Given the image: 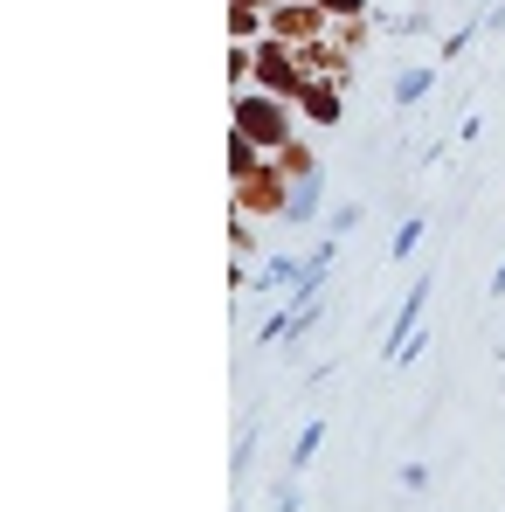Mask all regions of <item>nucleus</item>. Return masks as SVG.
I'll return each instance as SVG.
<instances>
[{"instance_id":"obj_6","label":"nucleus","mask_w":505,"mask_h":512,"mask_svg":"<svg viewBox=\"0 0 505 512\" xmlns=\"http://www.w3.org/2000/svg\"><path fill=\"white\" fill-rule=\"evenodd\" d=\"M298 277H305V256L277 250V256H263V263L250 270V284H243V291H291Z\"/></svg>"},{"instance_id":"obj_16","label":"nucleus","mask_w":505,"mask_h":512,"mask_svg":"<svg viewBox=\"0 0 505 512\" xmlns=\"http://www.w3.org/2000/svg\"><path fill=\"white\" fill-rule=\"evenodd\" d=\"M229 243H236V270H250V256H256V229H250V215H236V222H229Z\"/></svg>"},{"instance_id":"obj_12","label":"nucleus","mask_w":505,"mask_h":512,"mask_svg":"<svg viewBox=\"0 0 505 512\" xmlns=\"http://www.w3.org/2000/svg\"><path fill=\"white\" fill-rule=\"evenodd\" d=\"M422 236H429V215H409L402 229H395V243H388V263H409L422 250Z\"/></svg>"},{"instance_id":"obj_4","label":"nucleus","mask_w":505,"mask_h":512,"mask_svg":"<svg viewBox=\"0 0 505 512\" xmlns=\"http://www.w3.org/2000/svg\"><path fill=\"white\" fill-rule=\"evenodd\" d=\"M333 21H326V7L319 0H284V7H270V35L277 42H291V49H305V42H319Z\"/></svg>"},{"instance_id":"obj_20","label":"nucleus","mask_w":505,"mask_h":512,"mask_svg":"<svg viewBox=\"0 0 505 512\" xmlns=\"http://www.w3.org/2000/svg\"><path fill=\"white\" fill-rule=\"evenodd\" d=\"M229 7H263V14H270V7H284V0H229Z\"/></svg>"},{"instance_id":"obj_10","label":"nucleus","mask_w":505,"mask_h":512,"mask_svg":"<svg viewBox=\"0 0 505 512\" xmlns=\"http://www.w3.org/2000/svg\"><path fill=\"white\" fill-rule=\"evenodd\" d=\"M319 194H326L319 180H298V187H291V208H284V222H291V229H305V222H319Z\"/></svg>"},{"instance_id":"obj_7","label":"nucleus","mask_w":505,"mask_h":512,"mask_svg":"<svg viewBox=\"0 0 505 512\" xmlns=\"http://www.w3.org/2000/svg\"><path fill=\"white\" fill-rule=\"evenodd\" d=\"M270 160H277V173H284L291 187H298V180H319V153H312V139H291V146L270 153Z\"/></svg>"},{"instance_id":"obj_17","label":"nucleus","mask_w":505,"mask_h":512,"mask_svg":"<svg viewBox=\"0 0 505 512\" xmlns=\"http://www.w3.org/2000/svg\"><path fill=\"white\" fill-rule=\"evenodd\" d=\"M319 7H326V21H374L367 0H319Z\"/></svg>"},{"instance_id":"obj_15","label":"nucleus","mask_w":505,"mask_h":512,"mask_svg":"<svg viewBox=\"0 0 505 512\" xmlns=\"http://www.w3.org/2000/svg\"><path fill=\"white\" fill-rule=\"evenodd\" d=\"M360 222H367V208H360V201H339L333 215H326V236H353Z\"/></svg>"},{"instance_id":"obj_18","label":"nucleus","mask_w":505,"mask_h":512,"mask_svg":"<svg viewBox=\"0 0 505 512\" xmlns=\"http://www.w3.org/2000/svg\"><path fill=\"white\" fill-rule=\"evenodd\" d=\"M270 512H305V485H298V478H291V485H284V492H277V506Z\"/></svg>"},{"instance_id":"obj_8","label":"nucleus","mask_w":505,"mask_h":512,"mask_svg":"<svg viewBox=\"0 0 505 512\" xmlns=\"http://www.w3.org/2000/svg\"><path fill=\"white\" fill-rule=\"evenodd\" d=\"M429 90H436V63H416V70H402V77H395V104H402V111H416Z\"/></svg>"},{"instance_id":"obj_11","label":"nucleus","mask_w":505,"mask_h":512,"mask_svg":"<svg viewBox=\"0 0 505 512\" xmlns=\"http://www.w3.org/2000/svg\"><path fill=\"white\" fill-rule=\"evenodd\" d=\"M478 35H485V14H471V21H457V28H450V35L436 42V63H450V56H464V49H471Z\"/></svg>"},{"instance_id":"obj_21","label":"nucleus","mask_w":505,"mask_h":512,"mask_svg":"<svg viewBox=\"0 0 505 512\" xmlns=\"http://www.w3.org/2000/svg\"><path fill=\"white\" fill-rule=\"evenodd\" d=\"M492 298H505V263H499V270H492Z\"/></svg>"},{"instance_id":"obj_1","label":"nucleus","mask_w":505,"mask_h":512,"mask_svg":"<svg viewBox=\"0 0 505 512\" xmlns=\"http://www.w3.org/2000/svg\"><path fill=\"white\" fill-rule=\"evenodd\" d=\"M236 118V132H250L263 153H284L291 139H298V104H284V97H270V90H236V104H229Z\"/></svg>"},{"instance_id":"obj_2","label":"nucleus","mask_w":505,"mask_h":512,"mask_svg":"<svg viewBox=\"0 0 505 512\" xmlns=\"http://www.w3.org/2000/svg\"><path fill=\"white\" fill-rule=\"evenodd\" d=\"M284 208H291V180L277 173V160H263L256 173L236 180V215H250V222H284Z\"/></svg>"},{"instance_id":"obj_19","label":"nucleus","mask_w":505,"mask_h":512,"mask_svg":"<svg viewBox=\"0 0 505 512\" xmlns=\"http://www.w3.org/2000/svg\"><path fill=\"white\" fill-rule=\"evenodd\" d=\"M402 492H429V464H402Z\"/></svg>"},{"instance_id":"obj_3","label":"nucleus","mask_w":505,"mask_h":512,"mask_svg":"<svg viewBox=\"0 0 505 512\" xmlns=\"http://www.w3.org/2000/svg\"><path fill=\"white\" fill-rule=\"evenodd\" d=\"M429 298H436V270H416L409 298L395 305V319H388V333H381V360H395V353H402V346L422 333V312H429Z\"/></svg>"},{"instance_id":"obj_5","label":"nucleus","mask_w":505,"mask_h":512,"mask_svg":"<svg viewBox=\"0 0 505 512\" xmlns=\"http://www.w3.org/2000/svg\"><path fill=\"white\" fill-rule=\"evenodd\" d=\"M339 118H346V84H326V77H312V84L298 90V125H312V132H333Z\"/></svg>"},{"instance_id":"obj_13","label":"nucleus","mask_w":505,"mask_h":512,"mask_svg":"<svg viewBox=\"0 0 505 512\" xmlns=\"http://www.w3.org/2000/svg\"><path fill=\"white\" fill-rule=\"evenodd\" d=\"M319 443H326V423L312 416V423L298 429V443H291V478H298V471H312V457H319Z\"/></svg>"},{"instance_id":"obj_14","label":"nucleus","mask_w":505,"mask_h":512,"mask_svg":"<svg viewBox=\"0 0 505 512\" xmlns=\"http://www.w3.org/2000/svg\"><path fill=\"white\" fill-rule=\"evenodd\" d=\"M229 35H236V42H263V35H270V14H263V7H229Z\"/></svg>"},{"instance_id":"obj_9","label":"nucleus","mask_w":505,"mask_h":512,"mask_svg":"<svg viewBox=\"0 0 505 512\" xmlns=\"http://www.w3.org/2000/svg\"><path fill=\"white\" fill-rule=\"evenodd\" d=\"M263 160H270V153L256 146L250 132H236V125H229V180H243V173H256Z\"/></svg>"}]
</instances>
